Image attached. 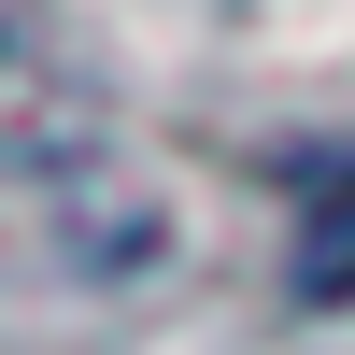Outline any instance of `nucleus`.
Wrapping results in <instances>:
<instances>
[{
    "label": "nucleus",
    "instance_id": "obj_1",
    "mask_svg": "<svg viewBox=\"0 0 355 355\" xmlns=\"http://www.w3.org/2000/svg\"><path fill=\"white\" fill-rule=\"evenodd\" d=\"M299 299H355V171H313V227H299Z\"/></svg>",
    "mask_w": 355,
    "mask_h": 355
}]
</instances>
